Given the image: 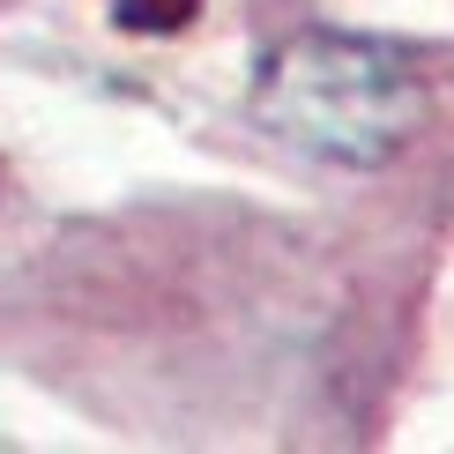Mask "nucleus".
<instances>
[{
  "instance_id": "obj_2",
  "label": "nucleus",
  "mask_w": 454,
  "mask_h": 454,
  "mask_svg": "<svg viewBox=\"0 0 454 454\" xmlns=\"http://www.w3.org/2000/svg\"><path fill=\"white\" fill-rule=\"evenodd\" d=\"M120 15L135 30H179L186 15H194V0H120Z\"/></svg>"
},
{
  "instance_id": "obj_1",
  "label": "nucleus",
  "mask_w": 454,
  "mask_h": 454,
  "mask_svg": "<svg viewBox=\"0 0 454 454\" xmlns=\"http://www.w3.org/2000/svg\"><path fill=\"white\" fill-rule=\"evenodd\" d=\"M261 120L328 164H387L425 120L418 60L365 30H298L261 67Z\"/></svg>"
}]
</instances>
